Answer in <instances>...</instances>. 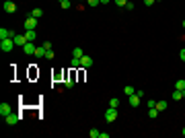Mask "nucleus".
Masks as SVG:
<instances>
[{
    "mask_svg": "<svg viewBox=\"0 0 185 138\" xmlns=\"http://www.w3.org/2000/svg\"><path fill=\"white\" fill-rule=\"evenodd\" d=\"M14 45H17V43H14L13 37H8V39H0V49H2V52H13Z\"/></svg>",
    "mask_w": 185,
    "mask_h": 138,
    "instance_id": "f257e3e1",
    "label": "nucleus"
},
{
    "mask_svg": "<svg viewBox=\"0 0 185 138\" xmlns=\"http://www.w3.org/2000/svg\"><path fill=\"white\" fill-rule=\"evenodd\" d=\"M117 116H119V111H117V107H109V109L105 111V122H115Z\"/></svg>",
    "mask_w": 185,
    "mask_h": 138,
    "instance_id": "f03ea898",
    "label": "nucleus"
},
{
    "mask_svg": "<svg viewBox=\"0 0 185 138\" xmlns=\"http://www.w3.org/2000/svg\"><path fill=\"white\" fill-rule=\"evenodd\" d=\"M13 39H14V43H17V45H21V49L25 48V45H27V41H29V39H27V35H23V33H17Z\"/></svg>",
    "mask_w": 185,
    "mask_h": 138,
    "instance_id": "7ed1b4c3",
    "label": "nucleus"
},
{
    "mask_svg": "<svg viewBox=\"0 0 185 138\" xmlns=\"http://www.w3.org/2000/svg\"><path fill=\"white\" fill-rule=\"evenodd\" d=\"M25 29H27V31H31V29H37V19L29 14L27 19H25Z\"/></svg>",
    "mask_w": 185,
    "mask_h": 138,
    "instance_id": "20e7f679",
    "label": "nucleus"
},
{
    "mask_svg": "<svg viewBox=\"0 0 185 138\" xmlns=\"http://www.w3.org/2000/svg\"><path fill=\"white\" fill-rule=\"evenodd\" d=\"M35 41H27V45H25V48H23V52H25V54L27 56H35Z\"/></svg>",
    "mask_w": 185,
    "mask_h": 138,
    "instance_id": "39448f33",
    "label": "nucleus"
},
{
    "mask_svg": "<svg viewBox=\"0 0 185 138\" xmlns=\"http://www.w3.org/2000/svg\"><path fill=\"white\" fill-rule=\"evenodd\" d=\"M19 120H21V116H17V113H8V116L4 117V122H6L8 126H14L17 122H19Z\"/></svg>",
    "mask_w": 185,
    "mask_h": 138,
    "instance_id": "423d86ee",
    "label": "nucleus"
},
{
    "mask_svg": "<svg viewBox=\"0 0 185 138\" xmlns=\"http://www.w3.org/2000/svg\"><path fill=\"white\" fill-rule=\"evenodd\" d=\"M8 113H13L10 105H8V103H0V116H2V117H6Z\"/></svg>",
    "mask_w": 185,
    "mask_h": 138,
    "instance_id": "0eeeda50",
    "label": "nucleus"
},
{
    "mask_svg": "<svg viewBox=\"0 0 185 138\" xmlns=\"http://www.w3.org/2000/svg\"><path fill=\"white\" fill-rule=\"evenodd\" d=\"M80 66H82V68L93 66V58H91V56H82V58H80Z\"/></svg>",
    "mask_w": 185,
    "mask_h": 138,
    "instance_id": "6e6552de",
    "label": "nucleus"
},
{
    "mask_svg": "<svg viewBox=\"0 0 185 138\" xmlns=\"http://www.w3.org/2000/svg\"><path fill=\"white\" fill-rule=\"evenodd\" d=\"M4 10H6V13H14V10H17V4H14L13 0H6V2H4Z\"/></svg>",
    "mask_w": 185,
    "mask_h": 138,
    "instance_id": "1a4fd4ad",
    "label": "nucleus"
},
{
    "mask_svg": "<svg viewBox=\"0 0 185 138\" xmlns=\"http://www.w3.org/2000/svg\"><path fill=\"white\" fill-rule=\"evenodd\" d=\"M173 99H175V101H181V99H185V91H179V89H175L173 91Z\"/></svg>",
    "mask_w": 185,
    "mask_h": 138,
    "instance_id": "9d476101",
    "label": "nucleus"
},
{
    "mask_svg": "<svg viewBox=\"0 0 185 138\" xmlns=\"http://www.w3.org/2000/svg\"><path fill=\"white\" fill-rule=\"evenodd\" d=\"M130 105H132V107H138V105H140V97H138L136 93L130 95Z\"/></svg>",
    "mask_w": 185,
    "mask_h": 138,
    "instance_id": "9b49d317",
    "label": "nucleus"
},
{
    "mask_svg": "<svg viewBox=\"0 0 185 138\" xmlns=\"http://www.w3.org/2000/svg\"><path fill=\"white\" fill-rule=\"evenodd\" d=\"M25 35H27L29 41H35V39H37V29H31V31H27Z\"/></svg>",
    "mask_w": 185,
    "mask_h": 138,
    "instance_id": "f8f14e48",
    "label": "nucleus"
},
{
    "mask_svg": "<svg viewBox=\"0 0 185 138\" xmlns=\"http://www.w3.org/2000/svg\"><path fill=\"white\" fill-rule=\"evenodd\" d=\"M45 54H48V49L43 48V45H41V48H37V49H35V56H37V58H45Z\"/></svg>",
    "mask_w": 185,
    "mask_h": 138,
    "instance_id": "ddd939ff",
    "label": "nucleus"
},
{
    "mask_svg": "<svg viewBox=\"0 0 185 138\" xmlns=\"http://www.w3.org/2000/svg\"><path fill=\"white\" fill-rule=\"evenodd\" d=\"M82 56H84L82 48H74V49H72V58H82Z\"/></svg>",
    "mask_w": 185,
    "mask_h": 138,
    "instance_id": "4468645a",
    "label": "nucleus"
},
{
    "mask_svg": "<svg viewBox=\"0 0 185 138\" xmlns=\"http://www.w3.org/2000/svg\"><path fill=\"white\" fill-rule=\"evenodd\" d=\"M64 85H66L68 89H72V87H74V74H70L68 78H66V83H64Z\"/></svg>",
    "mask_w": 185,
    "mask_h": 138,
    "instance_id": "2eb2a0df",
    "label": "nucleus"
},
{
    "mask_svg": "<svg viewBox=\"0 0 185 138\" xmlns=\"http://www.w3.org/2000/svg\"><path fill=\"white\" fill-rule=\"evenodd\" d=\"M31 17L39 19V17H43V10H41V8H33V10H31Z\"/></svg>",
    "mask_w": 185,
    "mask_h": 138,
    "instance_id": "dca6fc26",
    "label": "nucleus"
},
{
    "mask_svg": "<svg viewBox=\"0 0 185 138\" xmlns=\"http://www.w3.org/2000/svg\"><path fill=\"white\" fill-rule=\"evenodd\" d=\"M175 89H179V91H185V81H183V78L175 83Z\"/></svg>",
    "mask_w": 185,
    "mask_h": 138,
    "instance_id": "f3484780",
    "label": "nucleus"
},
{
    "mask_svg": "<svg viewBox=\"0 0 185 138\" xmlns=\"http://www.w3.org/2000/svg\"><path fill=\"white\" fill-rule=\"evenodd\" d=\"M156 109L158 111H164V109H167V101H156Z\"/></svg>",
    "mask_w": 185,
    "mask_h": 138,
    "instance_id": "a211bd4d",
    "label": "nucleus"
},
{
    "mask_svg": "<svg viewBox=\"0 0 185 138\" xmlns=\"http://www.w3.org/2000/svg\"><path fill=\"white\" fill-rule=\"evenodd\" d=\"M70 66H72V68H78V66H80V58H72V60H70Z\"/></svg>",
    "mask_w": 185,
    "mask_h": 138,
    "instance_id": "6ab92c4d",
    "label": "nucleus"
},
{
    "mask_svg": "<svg viewBox=\"0 0 185 138\" xmlns=\"http://www.w3.org/2000/svg\"><path fill=\"white\" fill-rule=\"evenodd\" d=\"M89 136H91V138H99V136H101V132L97 130V128H93V130L89 132Z\"/></svg>",
    "mask_w": 185,
    "mask_h": 138,
    "instance_id": "aec40b11",
    "label": "nucleus"
},
{
    "mask_svg": "<svg viewBox=\"0 0 185 138\" xmlns=\"http://www.w3.org/2000/svg\"><path fill=\"white\" fill-rule=\"evenodd\" d=\"M148 116H150L152 120H154V117H158V109H156V107H150V111H148Z\"/></svg>",
    "mask_w": 185,
    "mask_h": 138,
    "instance_id": "412c9836",
    "label": "nucleus"
},
{
    "mask_svg": "<svg viewBox=\"0 0 185 138\" xmlns=\"http://www.w3.org/2000/svg\"><path fill=\"white\" fill-rule=\"evenodd\" d=\"M123 93H125L128 97H130V95H134V87H132V85H128V87L123 89Z\"/></svg>",
    "mask_w": 185,
    "mask_h": 138,
    "instance_id": "4be33fe9",
    "label": "nucleus"
},
{
    "mask_svg": "<svg viewBox=\"0 0 185 138\" xmlns=\"http://www.w3.org/2000/svg\"><path fill=\"white\" fill-rule=\"evenodd\" d=\"M109 107H119V99H115V97L109 99Z\"/></svg>",
    "mask_w": 185,
    "mask_h": 138,
    "instance_id": "5701e85b",
    "label": "nucleus"
},
{
    "mask_svg": "<svg viewBox=\"0 0 185 138\" xmlns=\"http://www.w3.org/2000/svg\"><path fill=\"white\" fill-rule=\"evenodd\" d=\"M117 6H121V8H125V4H128V0H113Z\"/></svg>",
    "mask_w": 185,
    "mask_h": 138,
    "instance_id": "b1692460",
    "label": "nucleus"
},
{
    "mask_svg": "<svg viewBox=\"0 0 185 138\" xmlns=\"http://www.w3.org/2000/svg\"><path fill=\"white\" fill-rule=\"evenodd\" d=\"M146 105H148V109H150V107H156V99H148Z\"/></svg>",
    "mask_w": 185,
    "mask_h": 138,
    "instance_id": "393cba45",
    "label": "nucleus"
},
{
    "mask_svg": "<svg viewBox=\"0 0 185 138\" xmlns=\"http://www.w3.org/2000/svg\"><path fill=\"white\" fill-rule=\"evenodd\" d=\"M60 6L62 8H70V0H60Z\"/></svg>",
    "mask_w": 185,
    "mask_h": 138,
    "instance_id": "a878e982",
    "label": "nucleus"
},
{
    "mask_svg": "<svg viewBox=\"0 0 185 138\" xmlns=\"http://www.w3.org/2000/svg\"><path fill=\"white\" fill-rule=\"evenodd\" d=\"M87 4H89V6H97V4H101V2H99V0H87Z\"/></svg>",
    "mask_w": 185,
    "mask_h": 138,
    "instance_id": "bb28decb",
    "label": "nucleus"
},
{
    "mask_svg": "<svg viewBox=\"0 0 185 138\" xmlns=\"http://www.w3.org/2000/svg\"><path fill=\"white\" fill-rule=\"evenodd\" d=\"M48 60H54V49H48V54H45Z\"/></svg>",
    "mask_w": 185,
    "mask_h": 138,
    "instance_id": "cd10ccee",
    "label": "nucleus"
},
{
    "mask_svg": "<svg viewBox=\"0 0 185 138\" xmlns=\"http://www.w3.org/2000/svg\"><path fill=\"white\" fill-rule=\"evenodd\" d=\"M154 2H156V0H144V4H146V6H152Z\"/></svg>",
    "mask_w": 185,
    "mask_h": 138,
    "instance_id": "c85d7f7f",
    "label": "nucleus"
},
{
    "mask_svg": "<svg viewBox=\"0 0 185 138\" xmlns=\"http://www.w3.org/2000/svg\"><path fill=\"white\" fill-rule=\"evenodd\" d=\"M43 48H45V49H52V41H43Z\"/></svg>",
    "mask_w": 185,
    "mask_h": 138,
    "instance_id": "c756f323",
    "label": "nucleus"
},
{
    "mask_svg": "<svg viewBox=\"0 0 185 138\" xmlns=\"http://www.w3.org/2000/svg\"><path fill=\"white\" fill-rule=\"evenodd\" d=\"M179 58H181V60L185 62V49H181V52H179Z\"/></svg>",
    "mask_w": 185,
    "mask_h": 138,
    "instance_id": "7c9ffc66",
    "label": "nucleus"
},
{
    "mask_svg": "<svg viewBox=\"0 0 185 138\" xmlns=\"http://www.w3.org/2000/svg\"><path fill=\"white\" fill-rule=\"evenodd\" d=\"M99 2H101V4H109L111 0H99Z\"/></svg>",
    "mask_w": 185,
    "mask_h": 138,
    "instance_id": "2f4dec72",
    "label": "nucleus"
},
{
    "mask_svg": "<svg viewBox=\"0 0 185 138\" xmlns=\"http://www.w3.org/2000/svg\"><path fill=\"white\" fill-rule=\"evenodd\" d=\"M183 29H185V19H183Z\"/></svg>",
    "mask_w": 185,
    "mask_h": 138,
    "instance_id": "473e14b6",
    "label": "nucleus"
},
{
    "mask_svg": "<svg viewBox=\"0 0 185 138\" xmlns=\"http://www.w3.org/2000/svg\"><path fill=\"white\" fill-rule=\"evenodd\" d=\"M183 136H185V128H183Z\"/></svg>",
    "mask_w": 185,
    "mask_h": 138,
    "instance_id": "72a5a7b5",
    "label": "nucleus"
},
{
    "mask_svg": "<svg viewBox=\"0 0 185 138\" xmlns=\"http://www.w3.org/2000/svg\"><path fill=\"white\" fill-rule=\"evenodd\" d=\"M156 2H160V0H156Z\"/></svg>",
    "mask_w": 185,
    "mask_h": 138,
    "instance_id": "f704fd0d",
    "label": "nucleus"
}]
</instances>
